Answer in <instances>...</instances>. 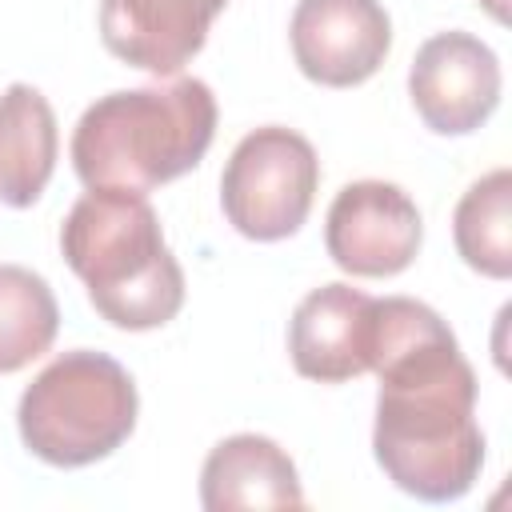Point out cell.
Returning a JSON list of instances; mask_svg holds the SVG:
<instances>
[{
	"mask_svg": "<svg viewBox=\"0 0 512 512\" xmlns=\"http://www.w3.org/2000/svg\"><path fill=\"white\" fill-rule=\"evenodd\" d=\"M368 372L380 376L372 452L384 476L428 504L460 500L484 468V432L452 328L412 296L376 300Z\"/></svg>",
	"mask_w": 512,
	"mask_h": 512,
	"instance_id": "obj_1",
	"label": "cell"
},
{
	"mask_svg": "<svg viewBox=\"0 0 512 512\" xmlns=\"http://www.w3.org/2000/svg\"><path fill=\"white\" fill-rule=\"evenodd\" d=\"M60 252L92 308L116 328H160L184 304V272L144 192L88 188L64 216Z\"/></svg>",
	"mask_w": 512,
	"mask_h": 512,
	"instance_id": "obj_2",
	"label": "cell"
},
{
	"mask_svg": "<svg viewBox=\"0 0 512 512\" xmlns=\"http://www.w3.org/2000/svg\"><path fill=\"white\" fill-rule=\"evenodd\" d=\"M216 136V96L204 80L100 96L72 132V168L88 188L152 192L192 172Z\"/></svg>",
	"mask_w": 512,
	"mask_h": 512,
	"instance_id": "obj_3",
	"label": "cell"
},
{
	"mask_svg": "<svg viewBox=\"0 0 512 512\" xmlns=\"http://www.w3.org/2000/svg\"><path fill=\"white\" fill-rule=\"evenodd\" d=\"M136 384L104 352L56 356L20 396L16 424L32 456L56 468H84L112 456L136 428Z\"/></svg>",
	"mask_w": 512,
	"mask_h": 512,
	"instance_id": "obj_4",
	"label": "cell"
},
{
	"mask_svg": "<svg viewBox=\"0 0 512 512\" xmlns=\"http://www.w3.org/2000/svg\"><path fill=\"white\" fill-rule=\"evenodd\" d=\"M316 184V148L300 132L268 124L232 148L220 176V204L240 236L268 244L292 236L308 220Z\"/></svg>",
	"mask_w": 512,
	"mask_h": 512,
	"instance_id": "obj_5",
	"label": "cell"
},
{
	"mask_svg": "<svg viewBox=\"0 0 512 512\" xmlns=\"http://www.w3.org/2000/svg\"><path fill=\"white\" fill-rule=\"evenodd\" d=\"M420 240V208L400 184L388 180L344 184L324 220L328 256L348 276H396L416 260Z\"/></svg>",
	"mask_w": 512,
	"mask_h": 512,
	"instance_id": "obj_6",
	"label": "cell"
},
{
	"mask_svg": "<svg viewBox=\"0 0 512 512\" xmlns=\"http://www.w3.org/2000/svg\"><path fill=\"white\" fill-rule=\"evenodd\" d=\"M408 96L432 132L468 136L500 104V60L472 32H436L412 60Z\"/></svg>",
	"mask_w": 512,
	"mask_h": 512,
	"instance_id": "obj_7",
	"label": "cell"
},
{
	"mask_svg": "<svg viewBox=\"0 0 512 512\" xmlns=\"http://www.w3.org/2000/svg\"><path fill=\"white\" fill-rule=\"evenodd\" d=\"M288 40L308 80L352 88L380 72L392 48V20L380 0H300Z\"/></svg>",
	"mask_w": 512,
	"mask_h": 512,
	"instance_id": "obj_8",
	"label": "cell"
},
{
	"mask_svg": "<svg viewBox=\"0 0 512 512\" xmlns=\"http://www.w3.org/2000/svg\"><path fill=\"white\" fill-rule=\"evenodd\" d=\"M228 0H100L104 48L152 76H176L208 40Z\"/></svg>",
	"mask_w": 512,
	"mask_h": 512,
	"instance_id": "obj_9",
	"label": "cell"
},
{
	"mask_svg": "<svg viewBox=\"0 0 512 512\" xmlns=\"http://www.w3.org/2000/svg\"><path fill=\"white\" fill-rule=\"evenodd\" d=\"M376 300L352 284H324L308 292L288 324L292 368L304 380L344 384L372 364Z\"/></svg>",
	"mask_w": 512,
	"mask_h": 512,
	"instance_id": "obj_10",
	"label": "cell"
},
{
	"mask_svg": "<svg viewBox=\"0 0 512 512\" xmlns=\"http://www.w3.org/2000/svg\"><path fill=\"white\" fill-rule=\"evenodd\" d=\"M200 504L208 512L236 508H300L304 488L292 456L256 432L220 440L200 468Z\"/></svg>",
	"mask_w": 512,
	"mask_h": 512,
	"instance_id": "obj_11",
	"label": "cell"
},
{
	"mask_svg": "<svg viewBox=\"0 0 512 512\" xmlns=\"http://www.w3.org/2000/svg\"><path fill=\"white\" fill-rule=\"evenodd\" d=\"M56 116L32 84L0 92V204L32 208L56 168Z\"/></svg>",
	"mask_w": 512,
	"mask_h": 512,
	"instance_id": "obj_12",
	"label": "cell"
},
{
	"mask_svg": "<svg viewBox=\"0 0 512 512\" xmlns=\"http://www.w3.org/2000/svg\"><path fill=\"white\" fill-rule=\"evenodd\" d=\"M452 236L468 268L492 280L512 276V172L508 168L480 176L460 196L452 216Z\"/></svg>",
	"mask_w": 512,
	"mask_h": 512,
	"instance_id": "obj_13",
	"label": "cell"
},
{
	"mask_svg": "<svg viewBox=\"0 0 512 512\" xmlns=\"http://www.w3.org/2000/svg\"><path fill=\"white\" fill-rule=\"evenodd\" d=\"M60 308L44 276L0 264V372H20L56 340Z\"/></svg>",
	"mask_w": 512,
	"mask_h": 512,
	"instance_id": "obj_14",
	"label": "cell"
},
{
	"mask_svg": "<svg viewBox=\"0 0 512 512\" xmlns=\"http://www.w3.org/2000/svg\"><path fill=\"white\" fill-rule=\"evenodd\" d=\"M480 4L492 12V20H500V24L508 20V0H480Z\"/></svg>",
	"mask_w": 512,
	"mask_h": 512,
	"instance_id": "obj_15",
	"label": "cell"
}]
</instances>
